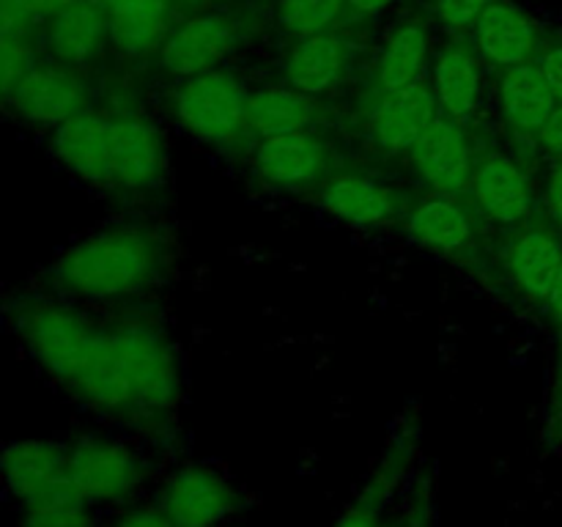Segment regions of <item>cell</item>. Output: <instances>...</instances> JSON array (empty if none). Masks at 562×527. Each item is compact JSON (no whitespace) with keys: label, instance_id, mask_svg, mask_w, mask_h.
Returning a JSON list of instances; mask_svg holds the SVG:
<instances>
[{"label":"cell","instance_id":"obj_1","mask_svg":"<svg viewBox=\"0 0 562 527\" xmlns=\"http://www.w3.org/2000/svg\"><path fill=\"white\" fill-rule=\"evenodd\" d=\"M162 253L151 231L113 225L71 245L55 261L53 274L66 291L91 300L135 294L157 274Z\"/></svg>","mask_w":562,"mask_h":527},{"label":"cell","instance_id":"obj_2","mask_svg":"<svg viewBox=\"0 0 562 527\" xmlns=\"http://www.w3.org/2000/svg\"><path fill=\"white\" fill-rule=\"evenodd\" d=\"M20 327L25 346L38 366L75 393L77 384L91 371L102 329L91 327L69 307L49 305V302L31 307Z\"/></svg>","mask_w":562,"mask_h":527},{"label":"cell","instance_id":"obj_3","mask_svg":"<svg viewBox=\"0 0 562 527\" xmlns=\"http://www.w3.org/2000/svg\"><path fill=\"white\" fill-rule=\"evenodd\" d=\"M250 93L228 71L187 77L173 93V113L190 135L209 143H228L247 124Z\"/></svg>","mask_w":562,"mask_h":527},{"label":"cell","instance_id":"obj_4","mask_svg":"<svg viewBox=\"0 0 562 527\" xmlns=\"http://www.w3.org/2000/svg\"><path fill=\"white\" fill-rule=\"evenodd\" d=\"M69 475L86 503H124L140 489L143 464L130 445L108 437H82L69 445Z\"/></svg>","mask_w":562,"mask_h":527},{"label":"cell","instance_id":"obj_5","mask_svg":"<svg viewBox=\"0 0 562 527\" xmlns=\"http://www.w3.org/2000/svg\"><path fill=\"white\" fill-rule=\"evenodd\" d=\"M159 508L179 527H220L239 511L234 483L209 464H184L165 478Z\"/></svg>","mask_w":562,"mask_h":527},{"label":"cell","instance_id":"obj_6","mask_svg":"<svg viewBox=\"0 0 562 527\" xmlns=\"http://www.w3.org/2000/svg\"><path fill=\"white\" fill-rule=\"evenodd\" d=\"M3 481L22 508L80 497L69 475V448L58 442L27 439L9 445L3 450Z\"/></svg>","mask_w":562,"mask_h":527},{"label":"cell","instance_id":"obj_7","mask_svg":"<svg viewBox=\"0 0 562 527\" xmlns=\"http://www.w3.org/2000/svg\"><path fill=\"white\" fill-rule=\"evenodd\" d=\"M236 44L234 25L223 14H195L181 22L159 47V64L173 77H198L214 71Z\"/></svg>","mask_w":562,"mask_h":527},{"label":"cell","instance_id":"obj_8","mask_svg":"<svg viewBox=\"0 0 562 527\" xmlns=\"http://www.w3.org/2000/svg\"><path fill=\"white\" fill-rule=\"evenodd\" d=\"M165 146L157 126L140 115H124L110 124V184L146 190L162 181Z\"/></svg>","mask_w":562,"mask_h":527},{"label":"cell","instance_id":"obj_9","mask_svg":"<svg viewBox=\"0 0 562 527\" xmlns=\"http://www.w3.org/2000/svg\"><path fill=\"white\" fill-rule=\"evenodd\" d=\"M439 99L426 82H412L384 93L371 115V132L379 148L390 154L412 152L439 119Z\"/></svg>","mask_w":562,"mask_h":527},{"label":"cell","instance_id":"obj_10","mask_svg":"<svg viewBox=\"0 0 562 527\" xmlns=\"http://www.w3.org/2000/svg\"><path fill=\"white\" fill-rule=\"evenodd\" d=\"M20 119L38 126H58L86 110V86L69 66L33 69L14 91L5 97Z\"/></svg>","mask_w":562,"mask_h":527},{"label":"cell","instance_id":"obj_11","mask_svg":"<svg viewBox=\"0 0 562 527\" xmlns=\"http://www.w3.org/2000/svg\"><path fill=\"white\" fill-rule=\"evenodd\" d=\"M110 124L99 113L71 115L55 126L53 154L69 173L91 184H110Z\"/></svg>","mask_w":562,"mask_h":527},{"label":"cell","instance_id":"obj_12","mask_svg":"<svg viewBox=\"0 0 562 527\" xmlns=\"http://www.w3.org/2000/svg\"><path fill=\"white\" fill-rule=\"evenodd\" d=\"M327 165L324 143L307 130L269 135L256 148V170L274 187H302L316 181Z\"/></svg>","mask_w":562,"mask_h":527},{"label":"cell","instance_id":"obj_13","mask_svg":"<svg viewBox=\"0 0 562 527\" xmlns=\"http://www.w3.org/2000/svg\"><path fill=\"white\" fill-rule=\"evenodd\" d=\"M412 162L428 184L445 192L461 190L472 176L470 143L450 115H439L437 124L412 148Z\"/></svg>","mask_w":562,"mask_h":527},{"label":"cell","instance_id":"obj_14","mask_svg":"<svg viewBox=\"0 0 562 527\" xmlns=\"http://www.w3.org/2000/svg\"><path fill=\"white\" fill-rule=\"evenodd\" d=\"M475 25L477 49L483 53V58H488L497 66H505V69L530 64L538 44V31L536 22L525 11L508 3H492Z\"/></svg>","mask_w":562,"mask_h":527},{"label":"cell","instance_id":"obj_15","mask_svg":"<svg viewBox=\"0 0 562 527\" xmlns=\"http://www.w3.org/2000/svg\"><path fill=\"white\" fill-rule=\"evenodd\" d=\"M558 104V97L543 77L541 66H510L499 77V110L514 130L541 132Z\"/></svg>","mask_w":562,"mask_h":527},{"label":"cell","instance_id":"obj_16","mask_svg":"<svg viewBox=\"0 0 562 527\" xmlns=\"http://www.w3.org/2000/svg\"><path fill=\"white\" fill-rule=\"evenodd\" d=\"M472 187H475L477 206L494 223L510 225L530 214V184H527V176L521 173V168L514 159L488 157L472 173Z\"/></svg>","mask_w":562,"mask_h":527},{"label":"cell","instance_id":"obj_17","mask_svg":"<svg viewBox=\"0 0 562 527\" xmlns=\"http://www.w3.org/2000/svg\"><path fill=\"white\" fill-rule=\"evenodd\" d=\"M346 53L344 38L335 33H316V36H305L291 47L289 58H285V80L291 88L302 93H324L340 82L346 71Z\"/></svg>","mask_w":562,"mask_h":527},{"label":"cell","instance_id":"obj_18","mask_svg":"<svg viewBox=\"0 0 562 527\" xmlns=\"http://www.w3.org/2000/svg\"><path fill=\"white\" fill-rule=\"evenodd\" d=\"M110 38L121 53L140 58L168 38V0H108Z\"/></svg>","mask_w":562,"mask_h":527},{"label":"cell","instance_id":"obj_19","mask_svg":"<svg viewBox=\"0 0 562 527\" xmlns=\"http://www.w3.org/2000/svg\"><path fill=\"white\" fill-rule=\"evenodd\" d=\"M104 36H110L108 11L91 0H80L53 16L49 49L64 66H82L99 53Z\"/></svg>","mask_w":562,"mask_h":527},{"label":"cell","instance_id":"obj_20","mask_svg":"<svg viewBox=\"0 0 562 527\" xmlns=\"http://www.w3.org/2000/svg\"><path fill=\"white\" fill-rule=\"evenodd\" d=\"M322 206L349 225H382L393 217V195L366 176H338L322 190Z\"/></svg>","mask_w":562,"mask_h":527},{"label":"cell","instance_id":"obj_21","mask_svg":"<svg viewBox=\"0 0 562 527\" xmlns=\"http://www.w3.org/2000/svg\"><path fill=\"white\" fill-rule=\"evenodd\" d=\"M434 91H437L439 108L453 121L470 119L481 104L483 80L477 69L475 55L467 47H448L437 55L434 64Z\"/></svg>","mask_w":562,"mask_h":527},{"label":"cell","instance_id":"obj_22","mask_svg":"<svg viewBox=\"0 0 562 527\" xmlns=\"http://www.w3.org/2000/svg\"><path fill=\"white\" fill-rule=\"evenodd\" d=\"M510 274H514L516 285L525 291L532 300H547L552 291L554 278L562 269V245L554 234L549 231H527L519 236L508 258Z\"/></svg>","mask_w":562,"mask_h":527},{"label":"cell","instance_id":"obj_23","mask_svg":"<svg viewBox=\"0 0 562 527\" xmlns=\"http://www.w3.org/2000/svg\"><path fill=\"white\" fill-rule=\"evenodd\" d=\"M311 93L296 88H261L250 93L247 102V126L258 135H285V132H302L313 121Z\"/></svg>","mask_w":562,"mask_h":527},{"label":"cell","instance_id":"obj_24","mask_svg":"<svg viewBox=\"0 0 562 527\" xmlns=\"http://www.w3.org/2000/svg\"><path fill=\"white\" fill-rule=\"evenodd\" d=\"M428 64V33L420 22H404L384 42L379 55L376 80L384 93L398 91L420 80Z\"/></svg>","mask_w":562,"mask_h":527},{"label":"cell","instance_id":"obj_25","mask_svg":"<svg viewBox=\"0 0 562 527\" xmlns=\"http://www.w3.org/2000/svg\"><path fill=\"white\" fill-rule=\"evenodd\" d=\"M409 236L437 253H456L470 242L472 223L464 209L450 198H431L412 212Z\"/></svg>","mask_w":562,"mask_h":527},{"label":"cell","instance_id":"obj_26","mask_svg":"<svg viewBox=\"0 0 562 527\" xmlns=\"http://www.w3.org/2000/svg\"><path fill=\"white\" fill-rule=\"evenodd\" d=\"M346 0H278V22L294 36L327 33L344 14Z\"/></svg>","mask_w":562,"mask_h":527},{"label":"cell","instance_id":"obj_27","mask_svg":"<svg viewBox=\"0 0 562 527\" xmlns=\"http://www.w3.org/2000/svg\"><path fill=\"white\" fill-rule=\"evenodd\" d=\"M91 503L86 500H60V503L22 508L20 527H97Z\"/></svg>","mask_w":562,"mask_h":527},{"label":"cell","instance_id":"obj_28","mask_svg":"<svg viewBox=\"0 0 562 527\" xmlns=\"http://www.w3.org/2000/svg\"><path fill=\"white\" fill-rule=\"evenodd\" d=\"M33 69H36V64H33V53L31 47H27L25 38H3V44H0V82H3L5 97H9Z\"/></svg>","mask_w":562,"mask_h":527},{"label":"cell","instance_id":"obj_29","mask_svg":"<svg viewBox=\"0 0 562 527\" xmlns=\"http://www.w3.org/2000/svg\"><path fill=\"white\" fill-rule=\"evenodd\" d=\"M492 3L494 0H439L437 14L450 27H467L481 20L483 11Z\"/></svg>","mask_w":562,"mask_h":527},{"label":"cell","instance_id":"obj_30","mask_svg":"<svg viewBox=\"0 0 562 527\" xmlns=\"http://www.w3.org/2000/svg\"><path fill=\"white\" fill-rule=\"evenodd\" d=\"M36 20L25 0H0V36L25 38L27 25Z\"/></svg>","mask_w":562,"mask_h":527},{"label":"cell","instance_id":"obj_31","mask_svg":"<svg viewBox=\"0 0 562 527\" xmlns=\"http://www.w3.org/2000/svg\"><path fill=\"white\" fill-rule=\"evenodd\" d=\"M113 527H179L159 505H132L115 516Z\"/></svg>","mask_w":562,"mask_h":527},{"label":"cell","instance_id":"obj_32","mask_svg":"<svg viewBox=\"0 0 562 527\" xmlns=\"http://www.w3.org/2000/svg\"><path fill=\"white\" fill-rule=\"evenodd\" d=\"M335 527H382V519H379V497H368L362 503H357L355 508L346 511Z\"/></svg>","mask_w":562,"mask_h":527},{"label":"cell","instance_id":"obj_33","mask_svg":"<svg viewBox=\"0 0 562 527\" xmlns=\"http://www.w3.org/2000/svg\"><path fill=\"white\" fill-rule=\"evenodd\" d=\"M538 141H541V146L547 148L552 157H558L562 162V104H558V110H554V113L549 115L547 124L541 126Z\"/></svg>","mask_w":562,"mask_h":527},{"label":"cell","instance_id":"obj_34","mask_svg":"<svg viewBox=\"0 0 562 527\" xmlns=\"http://www.w3.org/2000/svg\"><path fill=\"white\" fill-rule=\"evenodd\" d=\"M541 71L547 77V82L552 86L558 102H562V47H552L541 58Z\"/></svg>","mask_w":562,"mask_h":527},{"label":"cell","instance_id":"obj_35","mask_svg":"<svg viewBox=\"0 0 562 527\" xmlns=\"http://www.w3.org/2000/svg\"><path fill=\"white\" fill-rule=\"evenodd\" d=\"M547 206L552 212V217L562 225V162L552 170L547 181Z\"/></svg>","mask_w":562,"mask_h":527},{"label":"cell","instance_id":"obj_36","mask_svg":"<svg viewBox=\"0 0 562 527\" xmlns=\"http://www.w3.org/2000/svg\"><path fill=\"white\" fill-rule=\"evenodd\" d=\"M27 9L33 11V16H58L60 11H66L69 5L80 3V0H25Z\"/></svg>","mask_w":562,"mask_h":527},{"label":"cell","instance_id":"obj_37","mask_svg":"<svg viewBox=\"0 0 562 527\" xmlns=\"http://www.w3.org/2000/svg\"><path fill=\"white\" fill-rule=\"evenodd\" d=\"M346 3H349L351 9L357 11V14L376 16V14H382L384 9H390V5H393L395 0H346Z\"/></svg>","mask_w":562,"mask_h":527},{"label":"cell","instance_id":"obj_38","mask_svg":"<svg viewBox=\"0 0 562 527\" xmlns=\"http://www.w3.org/2000/svg\"><path fill=\"white\" fill-rule=\"evenodd\" d=\"M547 302H549V311H552L554 322L562 324V269L558 272V278H554L552 291H549Z\"/></svg>","mask_w":562,"mask_h":527},{"label":"cell","instance_id":"obj_39","mask_svg":"<svg viewBox=\"0 0 562 527\" xmlns=\"http://www.w3.org/2000/svg\"><path fill=\"white\" fill-rule=\"evenodd\" d=\"M184 3H190V5H203V3H209V0H184Z\"/></svg>","mask_w":562,"mask_h":527}]
</instances>
